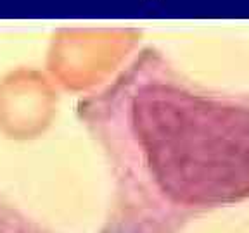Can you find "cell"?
Wrapping results in <instances>:
<instances>
[{"label":"cell","instance_id":"1","mask_svg":"<svg viewBox=\"0 0 249 233\" xmlns=\"http://www.w3.org/2000/svg\"><path fill=\"white\" fill-rule=\"evenodd\" d=\"M137 154H120L101 233H180L197 214L249 199V109L147 88Z\"/></svg>","mask_w":249,"mask_h":233},{"label":"cell","instance_id":"2","mask_svg":"<svg viewBox=\"0 0 249 233\" xmlns=\"http://www.w3.org/2000/svg\"><path fill=\"white\" fill-rule=\"evenodd\" d=\"M0 233H55L0 194Z\"/></svg>","mask_w":249,"mask_h":233}]
</instances>
